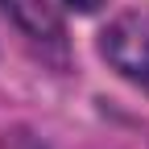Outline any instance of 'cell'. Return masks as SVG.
I'll use <instances>...</instances> for the list:
<instances>
[{"mask_svg": "<svg viewBox=\"0 0 149 149\" xmlns=\"http://www.w3.org/2000/svg\"><path fill=\"white\" fill-rule=\"evenodd\" d=\"M100 50H104V58L112 62L116 74H124L128 83L149 91V8L120 13L104 29Z\"/></svg>", "mask_w": 149, "mask_h": 149, "instance_id": "1", "label": "cell"}, {"mask_svg": "<svg viewBox=\"0 0 149 149\" xmlns=\"http://www.w3.org/2000/svg\"><path fill=\"white\" fill-rule=\"evenodd\" d=\"M4 13L29 37H42V42H58L62 37V21L54 17V8L46 4V0H4Z\"/></svg>", "mask_w": 149, "mask_h": 149, "instance_id": "2", "label": "cell"}, {"mask_svg": "<svg viewBox=\"0 0 149 149\" xmlns=\"http://www.w3.org/2000/svg\"><path fill=\"white\" fill-rule=\"evenodd\" d=\"M66 4H70V8H79V13H95L104 0H66Z\"/></svg>", "mask_w": 149, "mask_h": 149, "instance_id": "3", "label": "cell"}]
</instances>
